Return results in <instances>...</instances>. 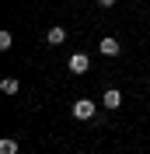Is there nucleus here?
<instances>
[{
  "instance_id": "obj_2",
  "label": "nucleus",
  "mask_w": 150,
  "mask_h": 154,
  "mask_svg": "<svg viewBox=\"0 0 150 154\" xmlns=\"http://www.w3.org/2000/svg\"><path fill=\"white\" fill-rule=\"evenodd\" d=\"M87 67H91V60H87L84 53H74V56L66 60V70H70V74H87Z\"/></svg>"
},
{
  "instance_id": "obj_8",
  "label": "nucleus",
  "mask_w": 150,
  "mask_h": 154,
  "mask_svg": "<svg viewBox=\"0 0 150 154\" xmlns=\"http://www.w3.org/2000/svg\"><path fill=\"white\" fill-rule=\"evenodd\" d=\"M10 42H14V35L10 32H0V49H10Z\"/></svg>"
},
{
  "instance_id": "obj_9",
  "label": "nucleus",
  "mask_w": 150,
  "mask_h": 154,
  "mask_svg": "<svg viewBox=\"0 0 150 154\" xmlns=\"http://www.w3.org/2000/svg\"><path fill=\"white\" fill-rule=\"evenodd\" d=\"M98 4H101V7H115V0H98Z\"/></svg>"
},
{
  "instance_id": "obj_4",
  "label": "nucleus",
  "mask_w": 150,
  "mask_h": 154,
  "mask_svg": "<svg viewBox=\"0 0 150 154\" xmlns=\"http://www.w3.org/2000/svg\"><path fill=\"white\" fill-rule=\"evenodd\" d=\"M105 109H119L122 105V91H115V88H105Z\"/></svg>"
},
{
  "instance_id": "obj_6",
  "label": "nucleus",
  "mask_w": 150,
  "mask_h": 154,
  "mask_svg": "<svg viewBox=\"0 0 150 154\" xmlns=\"http://www.w3.org/2000/svg\"><path fill=\"white\" fill-rule=\"evenodd\" d=\"M18 77H4V81H0V91H4V95H18Z\"/></svg>"
},
{
  "instance_id": "obj_1",
  "label": "nucleus",
  "mask_w": 150,
  "mask_h": 154,
  "mask_svg": "<svg viewBox=\"0 0 150 154\" xmlns=\"http://www.w3.org/2000/svg\"><path fill=\"white\" fill-rule=\"evenodd\" d=\"M94 112H98V109H94L91 98H77L74 102V119H94Z\"/></svg>"
},
{
  "instance_id": "obj_7",
  "label": "nucleus",
  "mask_w": 150,
  "mask_h": 154,
  "mask_svg": "<svg viewBox=\"0 0 150 154\" xmlns=\"http://www.w3.org/2000/svg\"><path fill=\"white\" fill-rule=\"evenodd\" d=\"M0 154H18V140L14 137H4L0 140Z\"/></svg>"
},
{
  "instance_id": "obj_3",
  "label": "nucleus",
  "mask_w": 150,
  "mask_h": 154,
  "mask_svg": "<svg viewBox=\"0 0 150 154\" xmlns=\"http://www.w3.org/2000/svg\"><path fill=\"white\" fill-rule=\"evenodd\" d=\"M98 49H101V56H119V53H122L119 38H112V35H105L101 42H98Z\"/></svg>"
},
{
  "instance_id": "obj_5",
  "label": "nucleus",
  "mask_w": 150,
  "mask_h": 154,
  "mask_svg": "<svg viewBox=\"0 0 150 154\" xmlns=\"http://www.w3.org/2000/svg\"><path fill=\"white\" fill-rule=\"evenodd\" d=\"M46 42H49V46H63V42H66V32L59 28V25H52V28L46 32Z\"/></svg>"
}]
</instances>
